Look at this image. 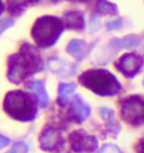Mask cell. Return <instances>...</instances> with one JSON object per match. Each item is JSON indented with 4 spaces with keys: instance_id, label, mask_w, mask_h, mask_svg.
I'll list each match as a JSON object with an SVG mask.
<instances>
[{
    "instance_id": "1",
    "label": "cell",
    "mask_w": 144,
    "mask_h": 153,
    "mask_svg": "<svg viewBox=\"0 0 144 153\" xmlns=\"http://www.w3.org/2000/svg\"><path fill=\"white\" fill-rule=\"evenodd\" d=\"M43 70V60L39 50L24 43L19 52L8 57L7 78L13 83H22L27 78Z\"/></svg>"
},
{
    "instance_id": "2",
    "label": "cell",
    "mask_w": 144,
    "mask_h": 153,
    "mask_svg": "<svg viewBox=\"0 0 144 153\" xmlns=\"http://www.w3.org/2000/svg\"><path fill=\"white\" fill-rule=\"evenodd\" d=\"M4 109L15 120L23 122L33 120L37 113L36 98L24 91H10L5 97Z\"/></svg>"
},
{
    "instance_id": "3",
    "label": "cell",
    "mask_w": 144,
    "mask_h": 153,
    "mask_svg": "<svg viewBox=\"0 0 144 153\" xmlns=\"http://www.w3.org/2000/svg\"><path fill=\"white\" fill-rule=\"evenodd\" d=\"M82 86L99 96H114L122 90V86L116 76L104 69H91L79 76Z\"/></svg>"
},
{
    "instance_id": "4",
    "label": "cell",
    "mask_w": 144,
    "mask_h": 153,
    "mask_svg": "<svg viewBox=\"0 0 144 153\" xmlns=\"http://www.w3.org/2000/svg\"><path fill=\"white\" fill-rule=\"evenodd\" d=\"M64 24L62 19L54 16L39 17L32 28V37L39 48H48L55 44L61 36Z\"/></svg>"
},
{
    "instance_id": "5",
    "label": "cell",
    "mask_w": 144,
    "mask_h": 153,
    "mask_svg": "<svg viewBox=\"0 0 144 153\" xmlns=\"http://www.w3.org/2000/svg\"><path fill=\"white\" fill-rule=\"evenodd\" d=\"M120 114L123 120L133 125L139 126L144 124V98L134 95L125 98L120 104Z\"/></svg>"
},
{
    "instance_id": "6",
    "label": "cell",
    "mask_w": 144,
    "mask_h": 153,
    "mask_svg": "<svg viewBox=\"0 0 144 153\" xmlns=\"http://www.w3.org/2000/svg\"><path fill=\"white\" fill-rule=\"evenodd\" d=\"M39 145L44 151L58 153L63 150L64 139L62 137L60 131L53 127H48L44 129L39 137Z\"/></svg>"
},
{
    "instance_id": "7",
    "label": "cell",
    "mask_w": 144,
    "mask_h": 153,
    "mask_svg": "<svg viewBox=\"0 0 144 153\" xmlns=\"http://www.w3.org/2000/svg\"><path fill=\"white\" fill-rule=\"evenodd\" d=\"M70 144L74 152H94L97 150L98 142L96 137L88 135L85 131H76L70 134Z\"/></svg>"
},
{
    "instance_id": "8",
    "label": "cell",
    "mask_w": 144,
    "mask_h": 153,
    "mask_svg": "<svg viewBox=\"0 0 144 153\" xmlns=\"http://www.w3.org/2000/svg\"><path fill=\"white\" fill-rule=\"evenodd\" d=\"M116 68L126 78H133L143 65V59L136 54H125L116 62Z\"/></svg>"
},
{
    "instance_id": "9",
    "label": "cell",
    "mask_w": 144,
    "mask_h": 153,
    "mask_svg": "<svg viewBox=\"0 0 144 153\" xmlns=\"http://www.w3.org/2000/svg\"><path fill=\"white\" fill-rule=\"evenodd\" d=\"M90 114V107L85 104L81 97L77 96L72 101L71 108H70V118L77 123H82Z\"/></svg>"
},
{
    "instance_id": "10",
    "label": "cell",
    "mask_w": 144,
    "mask_h": 153,
    "mask_svg": "<svg viewBox=\"0 0 144 153\" xmlns=\"http://www.w3.org/2000/svg\"><path fill=\"white\" fill-rule=\"evenodd\" d=\"M64 25L69 29L82 30L85 28V17L80 11H68L64 15Z\"/></svg>"
},
{
    "instance_id": "11",
    "label": "cell",
    "mask_w": 144,
    "mask_h": 153,
    "mask_svg": "<svg viewBox=\"0 0 144 153\" xmlns=\"http://www.w3.org/2000/svg\"><path fill=\"white\" fill-rule=\"evenodd\" d=\"M90 48H91L83 41H72L71 43L69 44L67 51L77 60H82L83 57H86L89 54Z\"/></svg>"
},
{
    "instance_id": "12",
    "label": "cell",
    "mask_w": 144,
    "mask_h": 153,
    "mask_svg": "<svg viewBox=\"0 0 144 153\" xmlns=\"http://www.w3.org/2000/svg\"><path fill=\"white\" fill-rule=\"evenodd\" d=\"M27 89L36 95L37 99H39V106L42 108H45L48 105V96L46 90H45V86H44L43 81L32 82V83H29L28 86H27Z\"/></svg>"
},
{
    "instance_id": "13",
    "label": "cell",
    "mask_w": 144,
    "mask_h": 153,
    "mask_svg": "<svg viewBox=\"0 0 144 153\" xmlns=\"http://www.w3.org/2000/svg\"><path fill=\"white\" fill-rule=\"evenodd\" d=\"M29 5H32L30 0H7V9L13 16L23 15Z\"/></svg>"
},
{
    "instance_id": "14",
    "label": "cell",
    "mask_w": 144,
    "mask_h": 153,
    "mask_svg": "<svg viewBox=\"0 0 144 153\" xmlns=\"http://www.w3.org/2000/svg\"><path fill=\"white\" fill-rule=\"evenodd\" d=\"M76 90L74 83H61L59 86V97L58 102L60 106H65L68 104V100Z\"/></svg>"
},
{
    "instance_id": "15",
    "label": "cell",
    "mask_w": 144,
    "mask_h": 153,
    "mask_svg": "<svg viewBox=\"0 0 144 153\" xmlns=\"http://www.w3.org/2000/svg\"><path fill=\"white\" fill-rule=\"evenodd\" d=\"M97 13L104 15H116L118 13L117 6L115 4L108 2L106 0H98L97 2Z\"/></svg>"
},
{
    "instance_id": "16",
    "label": "cell",
    "mask_w": 144,
    "mask_h": 153,
    "mask_svg": "<svg viewBox=\"0 0 144 153\" xmlns=\"http://www.w3.org/2000/svg\"><path fill=\"white\" fill-rule=\"evenodd\" d=\"M140 44V39L135 36H127L122 39H115L114 41V45L117 48H130L137 46Z\"/></svg>"
},
{
    "instance_id": "17",
    "label": "cell",
    "mask_w": 144,
    "mask_h": 153,
    "mask_svg": "<svg viewBox=\"0 0 144 153\" xmlns=\"http://www.w3.org/2000/svg\"><path fill=\"white\" fill-rule=\"evenodd\" d=\"M7 153H27V145L23 142H17L14 145V148Z\"/></svg>"
},
{
    "instance_id": "18",
    "label": "cell",
    "mask_w": 144,
    "mask_h": 153,
    "mask_svg": "<svg viewBox=\"0 0 144 153\" xmlns=\"http://www.w3.org/2000/svg\"><path fill=\"white\" fill-rule=\"evenodd\" d=\"M14 25V20L11 18H5L0 20V34L2 33L4 30H6L7 28H9Z\"/></svg>"
},
{
    "instance_id": "19",
    "label": "cell",
    "mask_w": 144,
    "mask_h": 153,
    "mask_svg": "<svg viewBox=\"0 0 144 153\" xmlns=\"http://www.w3.org/2000/svg\"><path fill=\"white\" fill-rule=\"evenodd\" d=\"M101 153H122L115 145H106L105 148L101 150Z\"/></svg>"
},
{
    "instance_id": "20",
    "label": "cell",
    "mask_w": 144,
    "mask_h": 153,
    "mask_svg": "<svg viewBox=\"0 0 144 153\" xmlns=\"http://www.w3.org/2000/svg\"><path fill=\"white\" fill-rule=\"evenodd\" d=\"M122 26V19H116L113 22H109L107 24V28L108 29H117Z\"/></svg>"
},
{
    "instance_id": "21",
    "label": "cell",
    "mask_w": 144,
    "mask_h": 153,
    "mask_svg": "<svg viewBox=\"0 0 144 153\" xmlns=\"http://www.w3.org/2000/svg\"><path fill=\"white\" fill-rule=\"evenodd\" d=\"M32 5H37V4H45V2H50V4H55L59 2L60 0H30Z\"/></svg>"
},
{
    "instance_id": "22",
    "label": "cell",
    "mask_w": 144,
    "mask_h": 153,
    "mask_svg": "<svg viewBox=\"0 0 144 153\" xmlns=\"http://www.w3.org/2000/svg\"><path fill=\"white\" fill-rule=\"evenodd\" d=\"M136 152L137 153H144V137L136 145Z\"/></svg>"
},
{
    "instance_id": "23",
    "label": "cell",
    "mask_w": 144,
    "mask_h": 153,
    "mask_svg": "<svg viewBox=\"0 0 144 153\" xmlns=\"http://www.w3.org/2000/svg\"><path fill=\"white\" fill-rule=\"evenodd\" d=\"M8 144H9V140L5 136H2V135H0V149L5 148Z\"/></svg>"
},
{
    "instance_id": "24",
    "label": "cell",
    "mask_w": 144,
    "mask_h": 153,
    "mask_svg": "<svg viewBox=\"0 0 144 153\" xmlns=\"http://www.w3.org/2000/svg\"><path fill=\"white\" fill-rule=\"evenodd\" d=\"M5 10V5H4V2H2V0H0V15L2 14V11Z\"/></svg>"
},
{
    "instance_id": "25",
    "label": "cell",
    "mask_w": 144,
    "mask_h": 153,
    "mask_svg": "<svg viewBox=\"0 0 144 153\" xmlns=\"http://www.w3.org/2000/svg\"><path fill=\"white\" fill-rule=\"evenodd\" d=\"M68 1H71V2H88L89 0H68Z\"/></svg>"
},
{
    "instance_id": "26",
    "label": "cell",
    "mask_w": 144,
    "mask_h": 153,
    "mask_svg": "<svg viewBox=\"0 0 144 153\" xmlns=\"http://www.w3.org/2000/svg\"><path fill=\"white\" fill-rule=\"evenodd\" d=\"M143 83H144V80H143Z\"/></svg>"
}]
</instances>
